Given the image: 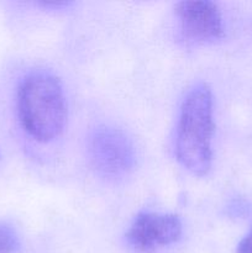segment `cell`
<instances>
[{"mask_svg":"<svg viewBox=\"0 0 252 253\" xmlns=\"http://www.w3.org/2000/svg\"><path fill=\"white\" fill-rule=\"evenodd\" d=\"M19 249V237L10 226L0 224V253H15Z\"/></svg>","mask_w":252,"mask_h":253,"instance_id":"8992f818","label":"cell"},{"mask_svg":"<svg viewBox=\"0 0 252 253\" xmlns=\"http://www.w3.org/2000/svg\"><path fill=\"white\" fill-rule=\"evenodd\" d=\"M237 253H252V231L249 232L240 241L239 246H237Z\"/></svg>","mask_w":252,"mask_h":253,"instance_id":"52a82bcc","label":"cell"},{"mask_svg":"<svg viewBox=\"0 0 252 253\" xmlns=\"http://www.w3.org/2000/svg\"><path fill=\"white\" fill-rule=\"evenodd\" d=\"M214 128L211 90L207 84H197L188 91L180 106L175 155L178 162L198 177L207 175L211 168Z\"/></svg>","mask_w":252,"mask_h":253,"instance_id":"7a4b0ae2","label":"cell"},{"mask_svg":"<svg viewBox=\"0 0 252 253\" xmlns=\"http://www.w3.org/2000/svg\"><path fill=\"white\" fill-rule=\"evenodd\" d=\"M88 153L93 168L103 177H123L135 167L132 141L119 128L100 126L94 130L89 138Z\"/></svg>","mask_w":252,"mask_h":253,"instance_id":"3957f363","label":"cell"},{"mask_svg":"<svg viewBox=\"0 0 252 253\" xmlns=\"http://www.w3.org/2000/svg\"><path fill=\"white\" fill-rule=\"evenodd\" d=\"M42 5L44 7H61L66 6L69 4V1H61V0H52V1H42Z\"/></svg>","mask_w":252,"mask_h":253,"instance_id":"ba28073f","label":"cell"},{"mask_svg":"<svg viewBox=\"0 0 252 253\" xmlns=\"http://www.w3.org/2000/svg\"><path fill=\"white\" fill-rule=\"evenodd\" d=\"M17 111L24 130L34 140L49 142L64 130L67 105L63 86L54 74L35 71L22 79Z\"/></svg>","mask_w":252,"mask_h":253,"instance_id":"6da1fadb","label":"cell"},{"mask_svg":"<svg viewBox=\"0 0 252 253\" xmlns=\"http://www.w3.org/2000/svg\"><path fill=\"white\" fill-rule=\"evenodd\" d=\"M175 15L183 37L193 43L215 41L224 35L221 14L214 2L180 1L175 6Z\"/></svg>","mask_w":252,"mask_h":253,"instance_id":"5b68a950","label":"cell"},{"mask_svg":"<svg viewBox=\"0 0 252 253\" xmlns=\"http://www.w3.org/2000/svg\"><path fill=\"white\" fill-rule=\"evenodd\" d=\"M182 236V222L177 215L141 212L126 232L128 244L138 252L150 253L174 244Z\"/></svg>","mask_w":252,"mask_h":253,"instance_id":"277c9868","label":"cell"}]
</instances>
